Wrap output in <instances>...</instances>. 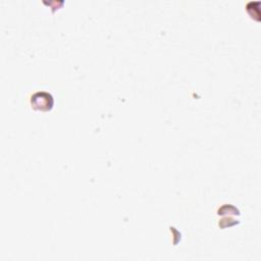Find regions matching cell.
I'll use <instances>...</instances> for the list:
<instances>
[{
  "mask_svg": "<svg viewBox=\"0 0 261 261\" xmlns=\"http://www.w3.org/2000/svg\"><path fill=\"white\" fill-rule=\"evenodd\" d=\"M31 105L38 110H49L53 106L52 95L46 92H37L31 98Z\"/></svg>",
  "mask_w": 261,
  "mask_h": 261,
  "instance_id": "1",
  "label": "cell"
}]
</instances>
